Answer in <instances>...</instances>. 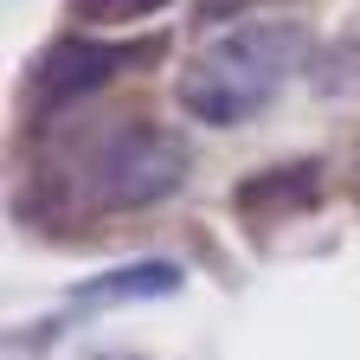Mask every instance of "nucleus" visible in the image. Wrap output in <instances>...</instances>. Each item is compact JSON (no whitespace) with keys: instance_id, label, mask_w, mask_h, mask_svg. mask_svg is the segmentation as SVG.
Returning <instances> with one entry per match:
<instances>
[{"instance_id":"obj_1","label":"nucleus","mask_w":360,"mask_h":360,"mask_svg":"<svg viewBox=\"0 0 360 360\" xmlns=\"http://www.w3.org/2000/svg\"><path fill=\"white\" fill-rule=\"evenodd\" d=\"M309 58V32L283 26V20H251V26H225L219 39H206L187 77H180V110L193 122L232 129L251 122L270 97L283 90V77Z\"/></svg>"},{"instance_id":"obj_2","label":"nucleus","mask_w":360,"mask_h":360,"mask_svg":"<svg viewBox=\"0 0 360 360\" xmlns=\"http://www.w3.org/2000/svg\"><path fill=\"white\" fill-rule=\"evenodd\" d=\"M187 148L155 122H122L97 155V200L103 206H155L180 187Z\"/></svg>"},{"instance_id":"obj_3","label":"nucleus","mask_w":360,"mask_h":360,"mask_svg":"<svg viewBox=\"0 0 360 360\" xmlns=\"http://www.w3.org/2000/svg\"><path fill=\"white\" fill-rule=\"evenodd\" d=\"M135 58H142V45H103V39H58L52 52L39 58V90L52 103H71L84 97V90H103L116 71H129Z\"/></svg>"},{"instance_id":"obj_4","label":"nucleus","mask_w":360,"mask_h":360,"mask_svg":"<svg viewBox=\"0 0 360 360\" xmlns=\"http://www.w3.org/2000/svg\"><path fill=\"white\" fill-rule=\"evenodd\" d=\"M174 290H180L174 264H129V270H110V277L84 283V302H142V296H174Z\"/></svg>"},{"instance_id":"obj_5","label":"nucleus","mask_w":360,"mask_h":360,"mask_svg":"<svg viewBox=\"0 0 360 360\" xmlns=\"http://www.w3.org/2000/svg\"><path fill=\"white\" fill-rule=\"evenodd\" d=\"M77 7H84L90 20H142V13H155V7H167V0H77Z\"/></svg>"},{"instance_id":"obj_6","label":"nucleus","mask_w":360,"mask_h":360,"mask_svg":"<svg viewBox=\"0 0 360 360\" xmlns=\"http://www.w3.org/2000/svg\"><path fill=\"white\" fill-rule=\"evenodd\" d=\"M206 13H225V7H251V0H200Z\"/></svg>"}]
</instances>
